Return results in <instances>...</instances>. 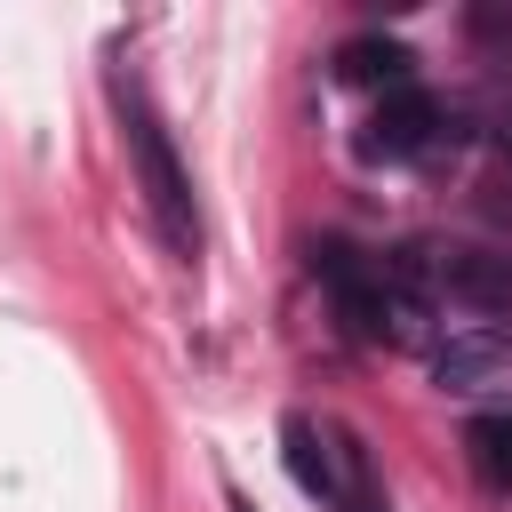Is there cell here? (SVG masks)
<instances>
[{
  "label": "cell",
  "mask_w": 512,
  "mask_h": 512,
  "mask_svg": "<svg viewBox=\"0 0 512 512\" xmlns=\"http://www.w3.org/2000/svg\"><path fill=\"white\" fill-rule=\"evenodd\" d=\"M312 264H320V280H328V296H336V320H344L360 344H424L432 296H424L408 248H400V256H360L352 240H320Z\"/></svg>",
  "instance_id": "cell-1"
},
{
  "label": "cell",
  "mask_w": 512,
  "mask_h": 512,
  "mask_svg": "<svg viewBox=\"0 0 512 512\" xmlns=\"http://www.w3.org/2000/svg\"><path fill=\"white\" fill-rule=\"evenodd\" d=\"M112 104H120V136H128V168H136V192H144L152 232L176 256H200V200H192V176H184V160H176V144L160 128L152 96L128 72H112Z\"/></svg>",
  "instance_id": "cell-2"
},
{
  "label": "cell",
  "mask_w": 512,
  "mask_h": 512,
  "mask_svg": "<svg viewBox=\"0 0 512 512\" xmlns=\"http://www.w3.org/2000/svg\"><path fill=\"white\" fill-rule=\"evenodd\" d=\"M280 456H288V480L304 496H320V512H392L384 488H376V472H368V448L344 424L288 416L280 424Z\"/></svg>",
  "instance_id": "cell-3"
},
{
  "label": "cell",
  "mask_w": 512,
  "mask_h": 512,
  "mask_svg": "<svg viewBox=\"0 0 512 512\" xmlns=\"http://www.w3.org/2000/svg\"><path fill=\"white\" fill-rule=\"evenodd\" d=\"M416 280L432 304H456V312H512V248H464V240H432V248H408Z\"/></svg>",
  "instance_id": "cell-4"
},
{
  "label": "cell",
  "mask_w": 512,
  "mask_h": 512,
  "mask_svg": "<svg viewBox=\"0 0 512 512\" xmlns=\"http://www.w3.org/2000/svg\"><path fill=\"white\" fill-rule=\"evenodd\" d=\"M448 104L432 96V88H384L376 96V112H368V128H360V152L368 160H424V152H440L448 144Z\"/></svg>",
  "instance_id": "cell-5"
},
{
  "label": "cell",
  "mask_w": 512,
  "mask_h": 512,
  "mask_svg": "<svg viewBox=\"0 0 512 512\" xmlns=\"http://www.w3.org/2000/svg\"><path fill=\"white\" fill-rule=\"evenodd\" d=\"M432 384L456 400H488L512 392V328H456L432 344Z\"/></svg>",
  "instance_id": "cell-6"
},
{
  "label": "cell",
  "mask_w": 512,
  "mask_h": 512,
  "mask_svg": "<svg viewBox=\"0 0 512 512\" xmlns=\"http://www.w3.org/2000/svg\"><path fill=\"white\" fill-rule=\"evenodd\" d=\"M336 80L344 88H408L416 80V56L400 40H384V32H360V40L336 48Z\"/></svg>",
  "instance_id": "cell-7"
},
{
  "label": "cell",
  "mask_w": 512,
  "mask_h": 512,
  "mask_svg": "<svg viewBox=\"0 0 512 512\" xmlns=\"http://www.w3.org/2000/svg\"><path fill=\"white\" fill-rule=\"evenodd\" d=\"M464 456H472V472H480L488 488H504V496H512V408L472 416V424H464Z\"/></svg>",
  "instance_id": "cell-8"
},
{
  "label": "cell",
  "mask_w": 512,
  "mask_h": 512,
  "mask_svg": "<svg viewBox=\"0 0 512 512\" xmlns=\"http://www.w3.org/2000/svg\"><path fill=\"white\" fill-rule=\"evenodd\" d=\"M464 24H472V40H496L504 64H512V16L504 8H464Z\"/></svg>",
  "instance_id": "cell-9"
},
{
  "label": "cell",
  "mask_w": 512,
  "mask_h": 512,
  "mask_svg": "<svg viewBox=\"0 0 512 512\" xmlns=\"http://www.w3.org/2000/svg\"><path fill=\"white\" fill-rule=\"evenodd\" d=\"M480 208H488L496 224H512V168H496V176L480 184Z\"/></svg>",
  "instance_id": "cell-10"
}]
</instances>
